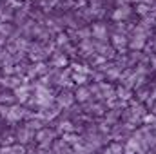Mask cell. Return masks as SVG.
Returning a JSON list of instances; mask_svg holds the SVG:
<instances>
[{
  "instance_id": "6da1fadb",
  "label": "cell",
  "mask_w": 156,
  "mask_h": 154,
  "mask_svg": "<svg viewBox=\"0 0 156 154\" xmlns=\"http://www.w3.org/2000/svg\"><path fill=\"white\" fill-rule=\"evenodd\" d=\"M55 138H56V132L51 131V129H47V127H42L35 134V140H37V143H38L40 147H51L53 142H55Z\"/></svg>"
},
{
  "instance_id": "7a4b0ae2",
  "label": "cell",
  "mask_w": 156,
  "mask_h": 154,
  "mask_svg": "<svg viewBox=\"0 0 156 154\" xmlns=\"http://www.w3.org/2000/svg\"><path fill=\"white\" fill-rule=\"evenodd\" d=\"M33 138H35V131H31L27 125H22L20 129L15 131V142H18L20 145H27V143H31Z\"/></svg>"
},
{
  "instance_id": "3957f363",
  "label": "cell",
  "mask_w": 156,
  "mask_h": 154,
  "mask_svg": "<svg viewBox=\"0 0 156 154\" xmlns=\"http://www.w3.org/2000/svg\"><path fill=\"white\" fill-rule=\"evenodd\" d=\"M24 116H27L26 109H22V107H18V105H13V107H9V111H7V114H5V120L11 121V123H16V121H20Z\"/></svg>"
},
{
  "instance_id": "277c9868",
  "label": "cell",
  "mask_w": 156,
  "mask_h": 154,
  "mask_svg": "<svg viewBox=\"0 0 156 154\" xmlns=\"http://www.w3.org/2000/svg\"><path fill=\"white\" fill-rule=\"evenodd\" d=\"M15 98L16 100H20L22 103L24 102H27V98H29V89L24 85V87H18V89H15Z\"/></svg>"
},
{
  "instance_id": "5b68a950",
  "label": "cell",
  "mask_w": 156,
  "mask_h": 154,
  "mask_svg": "<svg viewBox=\"0 0 156 154\" xmlns=\"http://www.w3.org/2000/svg\"><path fill=\"white\" fill-rule=\"evenodd\" d=\"M125 151V154H136L142 151V147H140V143H138V140H129V143H127V147L123 149Z\"/></svg>"
},
{
  "instance_id": "8992f818",
  "label": "cell",
  "mask_w": 156,
  "mask_h": 154,
  "mask_svg": "<svg viewBox=\"0 0 156 154\" xmlns=\"http://www.w3.org/2000/svg\"><path fill=\"white\" fill-rule=\"evenodd\" d=\"M129 15H131V9L123 5V7H118L116 11H115V15H113V16H115V20H120V18H127Z\"/></svg>"
},
{
  "instance_id": "52a82bcc",
  "label": "cell",
  "mask_w": 156,
  "mask_h": 154,
  "mask_svg": "<svg viewBox=\"0 0 156 154\" xmlns=\"http://www.w3.org/2000/svg\"><path fill=\"white\" fill-rule=\"evenodd\" d=\"M58 131H60L62 134H67V132H73V131H75V127H73V123H71V121H60Z\"/></svg>"
},
{
  "instance_id": "ba28073f",
  "label": "cell",
  "mask_w": 156,
  "mask_h": 154,
  "mask_svg": "<svg viewBox=\"0 0 156 154\" xmlns=\"http://www.w3.org/2000/svg\"><path fill=\"white\" fill-rule=\"evenodd\" d=\"M58 103H60V107H69L73 103V96L71 94H62L58 98Z\"/></svg>"
},
{
  "instance_id": "9c48e42d",
  "label": "cell",
  "mask_w": 156,
  "mask_h": 154,
  "mask_svg": "<svg viewBox=\"0 0 156 154\" xmlns=\"http://www.w3.org/2000/svg\"><path fill=\"white\" fill-rule=\"evenodd\" d=\"M93 33L96 35V38H105V27L104 26H94V29H93Z\"/></svg>"
},
{
  "instance_id": "30bf717a",
  "label": "cell",
  "mask_w": 156,
  "mask_h": 154,
  "mask_svg": "<svg viewBox=\"0 0 156 154\" xmlns=\"http://www.w3.org/2000/svg\"><path fill=\"white\" fill-rule=\"evenodd\" d=\"M76 98L80 100V102H85V100L89 98V91H87V89H78L76 91Z\"/></svg>"
},
{
  "instance_id": "8fae6325",
  "label": "cell",
  "mask_w": 156,
  "mask_h": 154,
  "mask_svg": "<svg viewBox=\"0 0 156 154\" xmlns=\"http://www.w3.org/2000/svg\"><path fill=\"white\" fill-rule=\"evenodd\" d=\"M144 45V37H134V40L131 42V47H134V49H140Z\"/></svg>"
},
{
  "instance_id": "7c38bea8",
  "label": "cell",
  "mask_w": 156,
  "mask_h": 154,
  "mask_svg": "<svg viewBox=\"0 0 156 154\" xmlns=\"http://www.w3.org/2000/svg\"><path fill=\"white\" fill-rule=\"evenodd\" d=\"M0 33H2V35H9V33H11V26L5 24V22H2V24H0Z\"/></svg>"
},
{
  "instance_id": "4fadbf2b",
  "label": "cell",
  "mask_w": 156,
  "mask_h": 154,
  "mask_svg": "<svg viewBox=\"0 0 156 154\" xmlns=\"http://www.w3.org/2000/svg\"><path fill=\"white\" fill-rule=\"evenodd\" d=\"M53 62H55V65H66V62H67V60H66V56L58 54V56H55V60H53Z\"/></svg>"
},
{
  "instance_id": "5bb4252c",
  "label": "cell",
  "mask_w": 156,
  "mask_h": 154,
  "mask_svg": "<svg viewBox=\"0 0 156 154\" xmlns=\"http://www.w3.org/2000/svg\"><path fill=\"white\" fill-rule=\"evenodd\" d=\"M145 123H151V127H154V129H156V116L154 114L145 116Z\"/></svg>"
},
{
  "instance_id": "9a60e30c",
  "label": "cell",
  "mask_w": 156,
  "mask_h": 154,
  "mask_svg": "<svg viewBox=\"0 0 156 154\" xmlns=\"http://www.w3.org/2000/svg\"><path fill=\"white\" fill-rule=\"evenodd\" d=\"M115 44H116L118 47H120V45H123V44H125V40H123V37H115Z\"/></svg>"
},
{
  "instance_id": "2e32d148",
  "label": "cell",
  "mask_w": 156,
  "mask_h": 154,
  "mask_svg": "<svg viewBox=\"0 0 156 154\" xmlns=\"http://www.w3.org/2000/svg\"><path fill=\"white\" fill-rule=\"evenodd\" d=\"M75 80H76V83H83V82H85V76H75Z\"/></svg>"
},
{
  "instance_id": "e0dca14e",
  "label": "cell",
  "mask_w": 156,
  "mask_h": 154,
  "mask_svg": "<svg viewBox=\"0 0 156 154\" xmlns=\"http://www.w3.org/2000/svg\"><path fill=\"white\" fill-rule=\"evenodd\" d=\"M138 11H140V13H142V15H144V13H145V11H147V7H145V5H140V9H138Z\"/></svg>"
}]
</instances>
